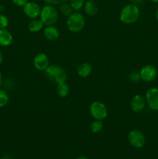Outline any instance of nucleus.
I'll return each mask as SVG.
<instances>
[{"label": "nucleus", "instance_id": "nucleus-1", "mask_svg": "<svg viewBox=\"0 0 158 159\" xmlns=\"http://www.w3.org/2000/svg\"><path fill=\"white\" fill-rule=\"evenodd\" d=\"M140 10L139 6L134 4L125 5L120 11L119 20L124 24H133L139 20Z\"/></svg>", "mask_w": 158, "mask_h": 159}, {"label": "nucleus", "instance_id": "nucleus-2", "mask_svg": "<svg viewBox=\"0 0 158 159\" xmlns=\"http://www.w3.org/2000/svg\"><path fill=\"white\" fill-rule=\"evenodd\" d=\"M44 72L46 77L56 84L66 82L68 78L66 71L59 65H50Z\"/></svg>", "mask_w": 158, "mask_h": 159}, {"label": "nucleus", "instance_id": "nucleus-3", "mask_svg": "<svg viewBox=\"0 0 158 159\" xmlns=\"http://www.w3.org/2000/svg\"><path fill=\"white\" fill-rule=\"evenodd\" d=\"M40 18L44 26H52L58 20V12L54 6L46 4L41 9Z\"/></svg>", "mask_w": 158, "mask_h": 159}, {"label": "nucleus", "instance_id": "nucleus-4", "mask_svg": "<svg viewBox=\"0 0 158 159\" xmlns=\"http://www.w3.org/2000/svg\"><path fill=\"white\" fill-rule=\"evenodd\" d=\"M66 25L68 29L72 33H78L84 29L85 20L81 13L77 12H72L67 19Z\"/></svg>", "mask_w": 158, "mask_h": 159}, {"label": "nucleus", "instance_id": "nucleus-5", "mask_svg": "<svg viewBox=\"0 0 158 159\" xmlns=\"http://www.w3.org/2000/svg\"><path fill=\"white\" fill-rule=\"evenodd\" d=\"M89 111L91 116L98 120H103L108 116V108L100 101L93 102L90 106Z\"/></svg>", "mask_w": 158, "mask_h": 159}, {"label": "nucleus", "instance_id": "nucleus-6", "mask_svg": "<svg viewBox=\"0 0 158 159\" xmlns=\"http://www.w3.org/2000/svg\"><path fill=\"white\" fill-rule=\"evenodd\" d=\"M128 140L129 144L136 148H141L146 143L145 135L139 130H133L129 133Z\"/></svg>", "mask_w": 158, "mask_h": 159}, {"label": "nucleus", "instance_id": "nucleus-7", "mask_svg": "<svg viewBox=\"0 0 158 159\" xmlns=\"http://www.w3.org/2000/svg\"><path fill=\"white\" fill-rule=\"evenodd\" d=\"M141 80L146 82H151L156 79L157 76V69L152 65H146L139 71Z\"/></svg>", "mask_w": 158, "mask_h": 159}, {"label": "nucleus", "instance_id": "nucleus-8", "mask_svg": "<svg viewBox=\"0 0 158 159\" xmlns=\"http://www.w3.org/2000/svg\"><path fill=\"white\" fill-rule=\"evenodd\" d=\"M145 98L149 108L154 111H158V89H149L146 93Z\"/></svg>", "mask_w": 158, "mask_h": 159}, {"label": "nucleus", "instance_id": "nucleus-9", "mask_svg": "<svg viewBox=\"0 0 158 159\" xmlns=\"http://www.w3.org/2000/svg\"><path fill=\"white\" fill-rule=\"evenodd\" d=\"M23 12L29 19H37L40 16L41 8L38 3L35 2H28L23 6Z\"/></svg>", "mask_w": 158, "mask_h": 159}, {"label": "nucleus", "instance_id": "nucleus-10", "mask_svg": "<svg viewBox=\"0 0 158 159\" xmlns=\"http://www.w3.org/2000/svg\"><path fill=\"white\" fill-rule=\"evenodd\" d=\"M147 106L146 98L140 94H136L132 98L130 101L131 110L135 113H139L143 110Z\"/></svg>", "mask_w": 158, "mask_h": 159}, {"label": "nucleus", "instance_id": "nucleus-11", "mask_svg": "<svg viewBox=\"0 0 158 159\" xmlns=\"http://www.w3.org/2000/svg\"><path fill=\"white\" fill-rule=\"evenodd\" d=\"M33 65L38 71H44L50 65L49 58L44 53H39L34 57Z\"/></svg>", "mask_w": 158, "mask_h": 159}, {"label": "nucleus", "instance_id": "nucleus-12", "mask_svg": "<svg viewBox=\"0 0 158 159\" xmlns=\"http://www.w3.org/2000/svg\"><path fill=\"white\" fill-rule=\"evenodd\" d=\"M60 30L54 25L46 26L43 30V35H44L45 38L50 41H54V40H57L60 37Z\"/></svg>", "mask_w": 158, "mask_h": 159}, {"label": "nucleus", "instance_id": "nucleus-13", "mask_svg": "<svg viewBox=\"0 0 158 159\" xmlns=\"http://www.w3.org/2000/svg\"><path fill=\"white\" fill-rule=\"evenodd\" d=\"M13 41V36L7 29H0V46L9 47Z\"/></svg>", "mask_w": 158, "mask_h": 159}, {"label": "nucleus", "instance_id": "nucleus-14", "mask_svg": "<svg viewBox=\"0 0 158 159\" xmlns=\"http://www.w3.org/2000/svg\"><path fill=\"white\" fill-rule=\"evenodd\" d=\"M84 10L88 16H94L99 12V6L95 1L88 0L87 2H85V5H84Z\"/></svg>", "mask_w": 158, "mask_h": 159}, {"label": "nucleus", "instance_id": "nucleus-15", "mask_svg": "<svg viewBox=\"0 0 158 159\" xmlns=\"http://www.w3.org/2000/svg\"><path fill=\"white\" fill-rule=\"evenodd\" d=\"M92 72V65L88 62L81 64L77 68V73L80 77L87 78Z\"/></svg>", "mask_w": 158, "mask_h": 159}, {"label": "nucleus", "instance_id": "nucleus-16", "mask_svg": "<svg viewBox=\"0 0 158 159\" xmlns=\"http://www.w3.org/2000/svg\"><path fill=\"white\" fill-rule=\"evenodd\" d=\"M43 23L40 19H33L28 25V29L31 33H37L43 27Z\"/></svg>", "mask_w": 158, "mask_h": 159}, {"label": "nucleus", "instance_id": "nucleus-17", "mask_svg": "<svg viewBox=\"0 0 158 159\" xmlns=\"http://www.w3.org/2000/svg\"><path fill=\"white\" fill-rule=\"evenodd\" d=\"M57 93L60 98H65L69 94L70 89L66 82L57 84Z\"/></svg>", "mask_w": 158, "mask_h": 159}, {"label": "nucleus", "instance_id": "nucleus-18", "mask_svg": "<svg viewBox=\"0 0 158 159\" xmlns=\"http://www.w3.org/2000/svg\"><path fill=\"white\" fill-rule=\"evenodd\" d=\"M59 9H60V13L63 16H69L73 12V9L72 8H71V5L68 4L67 2L60 4Z\"/></svg>", "mask_w": 158, "mask_h": 159}, {"label": "nucleus", "instance_id": "nucleus-19", "mask_svg": "<svg viewBox=\"0 0 158 159\" xmlns=\"http://www.w3.org/2000/svg\"><path fill=\"white\" fill-rule=\"evenodd\" d=\"M104 127V124L102 120H94L91 124V130L94 134H98L102 130Z\"/></svg>", "mask_w": 158, "mask_h": 159}, {"label": "nucleus", "instance_id": "nucleus-20", "mask_svg": "<svg viewBox=\"0 0 158 159\" xmlns=\"http://www.w3.org/2000/svg\"><path fill=\"white\" fill-rule=\"evenodd\" d=\"M9 96L5 90L0 89V108L4 107L9 103Z\"/></svg>", "mask_w": 158, "mask_h": 159}, {"label": "nucleus", "instance_id": "nucleus-21", "mask_svg": "<svg viewBox=\"0 0 158 159\" xmlns=\"http://www.w3.org/2000/svg\"><path fill=\"white\" fill-rule=\"evenodd\" d=\"M85 0H70V5L74 11H78L84 7Z\"/></svg>", "mask_w": 158, "mask_h": 159}, {"label": "nucleus", "instance_id": "nucleus-22", "mask_svg": "<svg viewBox=\"0 0 158 159\" xmlns=\"http://www.w3.org/2000/svg\"><path fill=\"white\" fill-rule=\"evenodd\" d=\"M9 20L4 14H0V29H6L9 26Z\"/></svg>", "mask_w": 158, "mask_h": 159}, {"label": "nucleus", "instance_id": "nucleus-23", "mask_svg": "<svg viewBox=\"0 0 158 159\" xmlns=\"http://www.w3.org/2000/svg\"><path fill=\"white\" fill-rule=\"evenodd\" d=\"M129 80L132 81L133 82H139V80H141L140 74L138 71H133L131 74L129 75Z\"/></svg>", "mask_w": 158, "mask_h": 159}, {"label": "nucleus", "instance_id": "nucleus-24", "mask_svg": "<svg viewBox=\"0 0 158 159\" xmlns=\"http://www.w3.org/2000/svg\"><path fill=\"white\" fill-rule=\"evenodd\" d=\"M68 0H43L44 2H46V4H49V5H60L62 3H64L67 2Z\"/></svg>", "mask_w": 158, "mask_h": 159}, {"label": "nucleus", "instance_id": "nucleus-25", "mask_svg": "<svg viewBox=\"0 0 158 159\" xmlns=\"http://www.w3.org/2000/svg\"><path fill=\"white\" fill-rule=\"evenodd\" d=\"M12 1L15 6L19 7H23L28 2V0H12Z\"/></svg>", "mask_w": 158, "mask_h": 159}, {"label": "nucleus", "instance_id": "nucleus-26", "mask_svg": "<svg viewBox=\"0 0 158 159\" xmlns=\"http://www.w3.org/2000/svg\"><path fill=\"white\" fill-rule=\"evenodd\" d=\"M130 1H131L132 4H134V5H136V6H140L143 2L144 0H130Z\"/></svg>", "mask_w": 158, "mask_h": 159}, {"label": "nucleus", "instance_id": "nucleus-27", "mask_svg": "<svg viewBox=\"0 0 158 159\" xmlns=\"http://www.w3.org/2000/svg\"><path fill=\"white\" fill-rule=\"evenodd\" d=\"M2 61H3V54L2 53V51H0V65L2 63Z\"/></svg>", "mask_w": 158, "mask_h": 159}, {"label": "nucleus", "instance_id": "nucleus-28", "mask_svg": "<svg viewBox=\"0 0 158 159\" xmlns=\"http://www.w3.org/2000/svg\"><path fill=\"white\" fill-rule=\"evenodd\" d=\"M2 75L1 71H0V86L2 85Z\"/></svg>", "mask_w": 158, "mask_h": 159}, {"label": "nucleus", "instance_id": "nucleus-29", "mask_svg": "<svg viewBox=\"0 0 158 159\" xmlns=\"http://www.w3.org/2000/svg\"><path fill=\"white\" fill-rule=\"evenodd\" d=\"M155 16H156V20L158 21V8H157V9H156V13H155Z\"/></svg>", "mask_w": 158, "mask_h": 159}, {"label": "nucleus", "instance_id": "nucleus-30", "mask_svg": "<svg viewBox=\"0 0 158 159\" xmlns=\"http://www.w3.org/2000/svg\"><path fill=\"white\" fill-rule=\"evenodd\" d=\"M150 2H152L153 3H157L158 2V0H150Z\"/></svg>", "mask_w": 158, "mask_h": 159}, {"label": "nucleus", "instance_id": "nucleus-31", "mask_svg": "<svg viewBox=\"0 0 158 159\" xmlns=\"http://www.w3.org/2000/svg\"><path fill=\"white\" fill-rule=\"evenodd\" d=\"M75 159H88V158H85V157H78V158H77Z\"/></svg>", "mask_w": 158, "mask_h": 159}, {"label": "nucleus", "instance_id": "nucleus-32", "mask_svg": "<svg viewBox=\"0 0 158 159\" xmlns=\"http://www.w3.org/2000/svg\"><path fill=\"white\" fill-rule=\"evenodd\" d=\"M91 1H96V0H91Z\"/></svg>", "mask_w": 158, "mask_h": 159}, {"label": "nucleus", "instance_id": "nucleus-33", "mask_svg": "<svg viewBox=\"0 0 158 159\" xmlns=\"http://www.w3.org/2000/svg\"><path fill=\"white\" fill-rule=\"evenodd\" d=\"M0 159H2V158H0Z\"/></svg>", "mask_w": 158, "mask_h": 159}]
</instances>
